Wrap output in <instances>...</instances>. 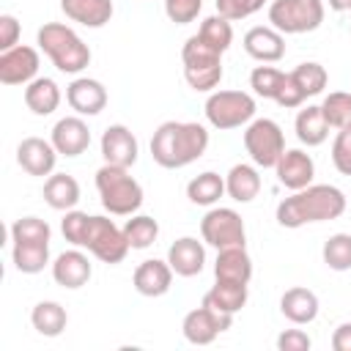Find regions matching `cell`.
Wrapping results in <instances>:
<instances>
[{"instance_id":"obj_1","label":"cell","mask_w":351,"mask_h":351,"mask_svg":"<svg viewBox=\"0 0 351 351\" xmlns=\"http://www.w3.org/2000/svg\"><path fill=\"white\" fill-rule=\"evenodd\" d=\"M208 148V132L195 121H165L151 137V156L165 170H178L197 162Z\"/></svg>"},{"instance_id":"obj_2","label":"cell","mask_w":351,"mask_h":351,"mask_svg":"<svg viewBox=\"0 0 351 351\" xmlns=\"http://www.w3.org/2000/svg\"><path fill=\"white\" fill-rule=\"evenodd\" d=\"M348 200L343 195V189L332 186V184H310L299 192H293L291 197L280 200L277 206V222L282 228H302L310 222H326V219H337L343 217Z\"/></svg>"},{"instance_id":"obj_3","label":"cell","mask_w":351,"mask_h":351,"mask_svg":"<svg viewBox=\"0 0 351 351\" xmlns=\"http://www.w3.org/2000/svg\"><path fill=\"white\" fill-rule=\"evenodd\" d=\"M36 44L63 74H80L90 63V47L63 22H44L36 33Z\"/></svg>"},{"instance_id":"obj_4","label":"cell","mask_w":351,"mask_h":351,"mask_svg":"<svg viewBox=\"0 0 351 351\" xmlns=\"http://www.w3.org/2000/svg\"><path fill=\"white\" fill-rule=\"evenodd\" d=\"M96 189L101 197V206L112 217H132L143 206V186L129 173V167L118 165H101L96 170Z\"/></svg>"},{"instance_id":"obj_5","label":"cell","mask_w":351,"mask_h":351,"mask_svg":"<svg viewBox=\"0 0 351 351\" xmlns=\"http://www.w3.org/2000/svg\"><path fill=\"white\" fill-rule=\"evenodd\" d=\"M181 60H184V80L192 90L211 93L222 82V52L206 44L197 33L186 38L181 49Z\"/></svg>"},{"instance_id":"obj_6","label":"cell","mask_w":351,"mask_h":351,"mask_svg":"<svg viewBox=\"0 0 351 351\" xmlns=\"http://www.w3.org/2000/svg\"><path fill=\"white\" fill-rule=\"evenodd\" d=\"M255 99L244 90H211L208 99H206V121L219 129V132H228V129H239L244 123H250L255 118Z\"/></svg>"},{"instance_id":"obj_7","label":"cell","mask_w":351,"mask_h":351,"mask_svg":"<svg viewBox=\"0 0 351 351\" xmlns=\"http://www.w3.org/2000/svg\"><path fill=\"white\" fill-rule=\"evenodd\" d=\"M324 14L326 8L321 0H271L269 5V22L282 36L310 33L321 27Z\"/></svg>"},{"instance_id":"obj_8","label":"cell","mask_w":351,"mask_h":351,"mask_svg":"<svg viewBox=\"0 0 351 351\" xmlns=\"http://www.w3.org/2000/svg\"><path fill=\"white\" fill-rule=\"evenodd\" d=\"M82 247L99 258L101 263H121L126 258V252L132 250L126 236H123V228H118L110 217H99V214H90L88 219V230H85V239H82Z\"/></svg>"},{"instance_id":"obj_9","label":"cell","mask_w":351,"mask_h":351,"mask_svg":"<svg viewBox=\"0 0 351 351\" xmlns=\"http://www.w3.org/2000/svg\"><path fill=\"white\" fill-rule=\"evenodd\" d=\"M244 148L258 167H274L285 154V137L277 121L271 118H252L244 129Z\"/></svg>"},{"instance_id":"obj_10","label":"cell","mask_w":351,"mask_h":351,"mask_svg":"<svg viewBox=\"0 0 351 351\" xmlns=\"http://www.w3.org/2000/svg\"><path fill=\"white\" fill-rule=\"evenodd\" d=\"M200 236L208 247L225 250V247H244L247 244V230L244 219L236 208H211L200 219Z\"/></svg>"},{"instance_id":"obj_11","label":"cell","mask_w":351,"mask_h":351,"mask_svg":"<svg viewBox=\"0 0 351 351\" xmlns=\"http://www.w3.org/2000/svg\"><path fill=\"white\" fill-rule=\"evenodd\" d=\"M230 324H233V315L219 313V310H214V307H208V304L200 302V307H195V310H189V313L184 315L181 332H184V337H186L192 346H208V343H214L225 329H230Z\"/></svg>"},{"instance_id":"obj_12","label":"cell","mask_w":351,"mask_h":351,"mask_svg":"<svg viewBox=\"0 0 351 351\" xmlns=\"http://www.w3.org/2000/svg\"><path fill=\"white\" fill-rule=\"evenodd\" d=\"M38 52L27 44L0 52V82L3 85H27L38 74Z\"/></svg>"},{"instance_id":"obj_13","label":"cell","mask_w":351,"mask_h":351,"mask_svg":"<svg viewBox=\"0 0 351 351\" xmlns=\"http://www.w3.org/2000/svg\"><path fill=\"white\" fill-rule=\"evenodd\" d=\"M16 162L27 176L44 178L55 173V162H58V151L52 145V140L44 137H25L16 145Z\"/></svg>"},{"instance_id":"obj_14","label":"cell","mask_w":351,"mask_h":351,"mask_svg":"<svg viewBox=\"0 0 351 351\" xmlns=\"http://www.w3.org/2000/svg\"><path fill=\"white\" fill-rule=\"evenodd\" d=\"M274 173H277V181L291 189V192H299L304 186L313 184V176H315V162L310 154H304L302 148H285V154L280 156V162L274 165Z\"/></svg>"},{"instance_id":"obj_15","label":"cell","mask_w":351,"mask_h":351,"mask_svg":"<svg viewBox=\"0 0 351 351\" xmlns=\"http://www.w3.org/2000/svg\"><path fill=\"white\" fill-rule=\"evenodd\" d=\"M137 154H140V145H137V137L132 134L129 126L112 123V126L104 129V134H101V156H104L107 165L132 167L137 162Z\"/></svg>"},{"instance_id":"obj_16","label":"cell","mask_w":351,"mask_h":351,"mask_svg":"<svg viewBox=\"0 0 351 351\" xmlns=\"http://www.w3.org/2000/svg\"><path fill=\"white\" fill-rule=\"evenodd\" d=\"M66 101L77 115H99L107 107V88L93 77H77L66 85Z\"/></svg>"},{"instance_id":"obj_17","label":"cell","mask_w":351,"mask_h":351,"mask_svg":"<svg viewBox=\"0 0 351 351\" xmlns=\"http://www.w3.org/2000/svg\"><path fill=\"white\" fill-rule=\"evenodd\" d=\"M49 140L60 156H80L90 145V129L80 115H66L52 126Z\"/></svg>"},{"instance_id":"obj_18","label":"cell","mask_w":351,"mask_h":351,"mask_svg":"<svg viewBox=\"0 0 351 351\" xmlns=\"http://www.w3.org/2000/svg\"><path fill=\"white\" fill-rule=\"evenodd\" d=\"M93 274V266L88 261V255L82 250H66L60 252L55 261H52V280L60 285V288H69V291H77L82 285H88Z\"/></svg>"},{"instance_id":"obj_19","label":"cell","mask_w":351,"mask_h":351,"mask_svg":"<svg viewBox=\"0 0 351 351\" xmlns=\"http://www.w3.org/2000/svg\"><path fill=\"white\" fill-rule=\"evenodd\" d=\"M167 263L178 277H197L206 266V247L195 236H181L167 250Z\"/></svg>"},{"instance_id":"obj_20","label":"cell","mask_w":351,"mask_h":351,"mask_svg":"<svg viewBox=\"0 0 351 351\" xmlns=\"http://www.w3.org/2000/svg\"><path fill=\"white\" fill-rule=\"evenodd\" d=\"M173 274H176V271L170 269L167 261L148 258V261H143V263L134 269V274H132V285H134V291H137L140 296H151V299H156V296H165V293L170 291Z\"/></svg>"},{"instance_id":"obj_21","label":"cell","mask_w":351,"mask_h":351,"mask_svg":"<svg viewBox=\"0 0 351 351\" xmlns=\"http://www.w3.org/2000/svg\"><path fill=\"white\" fill-rule=\"evenodd\" d=\"M244 52L258 63H277L285 55V38L274 27H250L244 33Z\"/></svg>"},{"instance_id":"obj_22","label":"cell","mask_w":351,"mask_h":351,"mask_svg":"<svg viewBox=\"0 0 351 351\" xmlns=\"http://www.w3.org/2000/svg\"><path fill=\"white\" fill-rule=\"evenodd\" d=\"M214 277L217 280H230V282H247L252 280V258L247 247H225L217 250L214 261Z\"/></svg>"},{"instance_id":"obj_23","label":"cell","mask_w":351,"mask_h":351,"mask_svg":"<svg viewBox=\"0 0 351 351\" xmlns=\"http://www.w3.org/2000/svg\"><path fill=\"white\" fill-rule=\"evenodd\" d=\"M280 313H282L291 324H296V326L313 324V321L318 318V296H315L310 288H302V285L288 288V291L280 296Z\"/></svg>"},{"instance_id":"obj_24","label":"cell","mask_w":351,"mask_h":351,"mask_svg":"<svg viewBox=\"0 0 351 351\" xmlns=\"http://www.w3.org/2000/svg\"><path fill=\"white\" fill-rule=\"evenodd\" d=\"M60 11L85 27H104L112 19V0H60Z\"/></svg>"},{"instance_id":"obj_25","label":"cell","mask_w":351,"mask_h":351,"mask_svg":"<svg viewBox=\"0 0 351 351\" xmlns=\"http://www.w3.org/2000/svg\"><path fill=\"white\" fill-rule=\"evenodd\" d=\"M293 129H296V137H299L302 145L315 148V145L326 143L332 126H329V121L324 118L321 104H307L304 110H299V115H296V121H293Z\"/></svg>"},{"instance_id":"obj_26","label":"cell","mask_w":351,"mask_h":351,"mask_svg":"<svg viewBox=\"0 0 351 351\" xmlns=\"http://www.w3.org/2000/svg\"><path fill=\"white\" fill-rule=\"evenodd\" d=\"M44 200L55 211H71L80 203V184L69 173H52L44 181Z\"/></svg>"},{"instance_id":"obj_27","label":"cell","mask_w":351,"mask_h":351,"mask_svg":"<svg viewBox=\"0 0 351 351\" xmlns=\"http://www.w3.org/2000/svg\"><path fill=\"white\" fill-rule=\"evenodd\" d=\"M247 282H230V280H217L211 285V291L203 296V304L219 310V313H228V315H236L244 304H247Z\"/></svg>"},{"instance_id":"obj_28","label":"cell","mask_w":351,"mask_h":351,"mask_svg":"<svg viewBox=\"0 0 351 351\" xmlns=\"http://www.w3.org/2000/svg\"><path fill=\"white\" fill-rule=\"evenodd\" d=\"M225 192H228L230 200H236V203H250V200H255L258 192H261V176H258L255 165H247V162L233 165V167L228 170V176H225Z\"/></svg>"},{"instance_id":"obj_29","label":"cell","mask_w":351,"mask_h":351,"mask_svg":"<svg viewBox=\"0 0 351 351\" xmlns=\"http://www.w3.org/2000/svg\"><path fill=\"white\" fill-rule=\"evenodd\" d=\"M25 104L33 115H52L60 104V88L49 77H36L25 85Z\"/></svg>"},{"instance_id":"obj_30","label":"cell","mask_w":351,"mask_h":351,"mask_svg":"<svg viewBox=\"0 0 351 351\" xmlns=\"http://www.w3.org/2000/svg\"><path fill=\"white\" fill-rule=\"evenodd\" d=\"M30 324H33V329H36L38 335H44V337H58V335L66 329V324H69V313H66V307H63L60 302L47 299V302H38V304L33 307Z\"/></svg>"},{"instance_id":"obj_31","label":"cell","mask_w":351,"mask_h":351,"mask_svg":"<svg viewBox=\"0 0 351 351\" xmlns=\"http://www.w3.org/2000/svg\"><path fill=\"white\" fill-rule=\"evenodd\" d=\"M14 266L22 274H38L49 263V241H14Z\"/></svg>"},{"instance_id":"obj_32","label":"cell","mask_w":351,"mask_h":351,"mask_svg":"<svg viewBox=\"0 0 351 351\" xmlns=\"http://www.w3.org/2000/svg\"><path fill=\"white\" fill-rule=\"evenodd\" d=\"M222 195H225V178L214 170H206L186 184V197L195 206H214Z\"/></svg>"},{"instance_id":"obj_33","label":"cell","mask_w":351,"mask_h":351,"mask_svg":"<svg viewBox=\"0 0 351 351\" xmlns=\"http://www.w3.org/2000/svg\"><path fill=\"white\" fill-rule=\"evenodd\" d=\"M288 77L293 80V85L299 88V93H302L304 99H310V96H318V93L326 88V82H329V74H326V69H324L321 63H315V60L299 63L293 71H288Z\"/></svg>"},{"instance_id":"obj_34","label":"cell","mask_w":351,"mask_h":351,"mask_svg":"<svg viewBox=\"0 0 351 351\" xmlns=\"http://www.w3.org/2000/svg\"><path fill=\"white\" fill-rule=\"evenodd\" d=\"M123 236L132 250H148L159 236V222L148 214H132V219L123 225Z\"/></svg>"},{"instance_id":"obj_35","label":"cell","mask_w":351,"mask_h":351,"mask_svg":"<svg viewBox=\"0 0 351 351\" xmlns=\"http://www.w3.org/2000/svg\"><path fill=\"white\" fill-rule=\"evenodd\" d=\"M324 263L332 271H348L351 269V233H335L324 241Z\"/></svg>"},{"instance_id":"obj_36","label":"cell","mask_w":351,"mask_h":351,"mask_svg":"<svg viewBox=\"0 0 351 351\" xmlns=\"http://www.w3.org/2000/svg\"><path fill=\"white\" fill-rule=\"evenodd\" d=\"M197 36H200L206 44H211L214 49L225 52V49L233 44V25H230V19L214 14V16H206V19H203Z\"/></svg>"},{"instance_id":"obj_37","label":"cell","mask_w":351,"mask_h":351,"mask_svg":"<svg viewBox=\"0 0 351 351\" xmlns=\"http://www.w3.org/2000/svg\"><path fill=\"white\" fill-rule=\"evenodd\" d=\"M282 80H285V71H280L274 66H255L252 74H250V88L261 99H277V93L282 88Z\"/></svg>"},{"instance_id":"obj_38","label":"cell","mask_w":351,"mask_h":351,"mask_svg":"<svg viewBox=\"0 0 351 351\" xmlns=\"http://www.w3.org/2000/svg\"><path fill=\"white\" fill-rule=\"evenodd\" d=\"M321 110L332 129H343L346 123H351V93L348 90L326 93V99L321 101Z\"/></svg>"},{"instance_id":"obj_39","label":"cell","mask_w":351,"mask_h":351,"mask_svg":"<svg viewBox=\"0 0 351 351\" xmlns=\"http://www.w3.org/2000/svg\"><path fill=\"white\" fill-rule=\"evenodd\" d=\"M52 230L47 225V219L38 217H19L11 225V241H49Z\"/></svg>"},{"instance_id":"obj_40","label":"cell","mask_w":351,"mask_h":351,"mask_svg":"<svg viewBox=\"0 0 351 351\" xmlns=\"http://www.w3.org/2000/svg\"><path fill=\"white\" fill-rule=\"evenodd\" d=\"M332 165L337 167V173L351 176V123L337 129V137L332 143Z\"/></svg>"},{"instance_id":"obj_41","label":"cell","mask_w":351,"mask_h":351,"mask_svg":"<svg viewBox=\"0 0 351 351\" xmlns=\"http://www.w3.org/2000/svg\"><path fill=\"white\" fill-rule=\"evenodd\" d=\"M263 3L266 0H217V14L230 22H239V19H247L255 11H261Z\"/></svg>"},{"instance_id":"obj_42","label":"cell","mask_w":351,"mask_h":351,"mask_svg":"<svg viewBox=\"0 0 351 351\" xmlns=\"http://www.w3.org/2000/svg\"><path fill=\"white\" fill-rule=\"evenodd\" d=\"M88 219H90V214H85V211H77V208L66 211V217L60 222V230H63L69 244L82 247V239H85V230H88Z\"/></svg>"},{"instance_id":"obj_43","label":"cell","mask_w":351,"mask_h":351,"mask_svg":"<svg viewBox=\"0 0 351 351\" xmlns=\"http://www.w3.org/2000/svg\"><path fill=\"white\" fill-rule=\"evenodd\" d=\"M203 0H165V14L176 25H189L197 19Z\"/></svg>"},{"instance_id":"obj_44","label":"cell","mask_w":351,"mask_h":351,"mask_svg":"<svg viewBox=\"0 0 351 351\" xmlns=\"http://www.w3.org/2000/svg\"><path fill=\"white\" fill-rule=\"evenodd\" d=\"M310 346H313V340L302 329H285V332L277 335V348L280 351H307Z\"/></svg>"},{"instance_id":"obj_45","label":"cell","mask_w":351,"mask_h":351,"mask_svg":"<svg viewBox=\"0 0 351 351\" xmlns=\"http://www.w3.org/2000/svg\"><path fill=\"white\" fill-rule=\"evenodd\" d=\"M19 44V22L14 14H3L0 16V52L14 49Z\"/></svg>"},{"instance_id":"obj_46","label":"cell","mask_w":351,"mask_h":351,"mask_svg":"<svg viewBox=\"0 0 351 351\" xmlns=\"http://www.w3.org/2000/svg\"><path fill=\"white\" fill-rule=\"evenodd\" d=\"M332 348H335V351H351V321L340 324V326L332 332Z\"/></svg>"},{"instance_id":"obj_47","label":"cell","mask_w":351,"mask_h":351,"mask_svg":"<svg viewBox=\"0 0 351 351\" xmlns=\"http://www.w3.org/2000/svg\"><path fill=\"white\" fill-rule=\"evenodd\" d=\"M332 11H351V0H329Z\"/></svg>"}]
</instances>
